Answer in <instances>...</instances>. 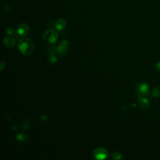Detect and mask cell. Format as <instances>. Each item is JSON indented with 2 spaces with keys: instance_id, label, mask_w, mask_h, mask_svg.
Wrapping results in <instances>:
<instances>
[{
  "instance_id": "8992f818",
  "label": "cell",
  "mask_w": 160,
  "mask_h": 160,
  "mask_svg": "<svg viewBox=\"0 0 160 160\" xmlns=\"http://www.w3.org/2000/svg\"><path fill=\"white\" fill-rule=\"evenodd\" d=\"M30 26L26 23H22L19 25L17 31V34L18 36L25 37L30 33Z\"/></svg>"
},
{
  "instance_id": "ac0fdd59",
  "label": "cell",
  "mask_w": 160,
  "mask_h": 160,
  "mask_svg": "<svg viewBox=\"0 0 160 160\" xmlns=\"http://www.w3.org/2000/svg\"><path fill=\"white\" fill-rule=\"evenodd\" d=\"M155 68H156V71L160 72V61L158 62V63H156V65L155 66Z\"/></svg>"
},
{
  "instance_id": "7a4b0ae2",
  "label": "cell",
  "mask_w": 160,
  "mask_h": 160,
  "mask_svg": "<svg viewBox=\"0 0 160 160\" xmlns=\"http://www.w3.org/2000/svg\"><path fill=\"white\" fill-rule=\"evenodd\" d=\"M43 38L47 43L54 44L58 39V33L55 30L49 29L43 33Z\"/></svg>"
},
{
  "instance_id": "5bb4252c",
  "label": "cell",
  "mask_w": 160,
  "mask_h": 160,
  "mask_svg": "<svg viewBox=\"0 0 160 160\" xmlns=\"http://www.w3.org/2000/svg\"><path fill=\"white\" fill-rule=\"evenodd\" d=\"M152 95L155 98L160 97V87H155L152 92Z\"/></svg>"
},
{
  "instance_id": "3957f363",
  "label": "cell",
  "mask_w": 160,
  "mask_h": 160,
  "mask_svg": "<svg viewBox=\"0 0 160 160\" xmlns=\"http://www.w3.org/2000/svg\"><path fill=\"white\" fill-rule=\"evenodd\" d=\"M136 93L140 96H146L149 93L150 88L148 84L145 82H138L135 86Z\"/></svg>"
},
{
  "instance_id": "9a60e30c",
  "label": "cell",
  "mask_w": 160,
  "mask_h": 160,
  "mask_svg": "<svg viewBox=\"0 0 160 160\" xmlns=\"http://www.w3.org/2000/svg\"><path fill=\"white\" fill-rule=\"evenodd\" d=\"M123 158V155L120 152H114L111 155V159H121Z\"/></svg>"
},
{
  "instance_id": "52a82bcc",
  "label": "cell",
  "mask_w": 160,
  "mask_h": 160,
  "mask_svg": "<svg viewBox=\"0 0 160 160\" xmlns=\"http://www.w3.org/2000/svg\"><path fill=\"white\" fill-rule=\"evenodd\" d=\"M3 44L8 48H13L16 45V39L12 36H8L3 39Z\"/></svg>"
},
{
  "instance_id": "2e32d148",
  "label": "cell",
  "mask_w": 160,
  "mask_h": 160,
  "mask_svg": "<svg viewBox=\"0 0 160 160\" xmlns=\"http://www.w3.org/2000/svg\"><path fill=\"white\" fill-rule=\"evenodd\" d=\"M40 120H41V121L43 122V123H45V122H46L48 120V116L45 114H42L40 116Z\"/></svg>"
},
{
  "instance_id": "6da1fadb",
  "label": "cell",
  "mask_w": 160,
  "mask_h": 160,
  "mask_svg": "<svg viewBox=\"0 0 160 160\" xmlns=\"http://www.w3.org/2000/svg\"><path fill=\"white\" fill-rule=\"evenodd\" d=\"M20 51L24 56H30L33 54L35 49V46L33 40L28 38L20 39L17 43Z\"/></svg>"
},
{
  "instance_id": "277c9868",
  "label": "cell",
  "mask_w": 160,
  "mask_h": 160,
  "mask_svg": "<svg viewBox=\"0 0 160 160\" xmlns=\"http://www.w3.org/2000/svg\"><path fill=\"white\" fill-rule=\"evenodd\" d=\"M109 153L107 149L103 147H98L93 151V156L95 159L103 160L107 158Z\"/></svg>"
},
{
  "instance_id": "8fae6325",
  "label": "cell",
  "mask_w": 160,
  "mask_h": 160,
  "mask_svg": "<svg viewBox=\"0 0 160 160\" xmlns=\"http://www.w3.org/2000/svg\"><path fill=\"white\" fill-rule=\"evenodd\" d=\"M31 127V121L30 118H26L24 120L22 124V128L24 131H28Z\"/></svg>"
},
{
  "instance_id": "30bf717a",
  "label": "cell",
  "mask_w": 160,
  "mask_h": 160,
  "mask_svg": "<svg viewBox=\"0 0 160 160\" xmlns=\"http://www.w3.org/2000/svg\"><path fill=\"white\" fill-rule=\"evenodd\" d=\"M67 26V22L63 19H59L55 23V27L56 30L59 31L63 30Z\"/></svg>"
},
{
  "instance_id": "ba28073f",
  "label": "cell",
  "mask_w": 160,
  "mask_h": 160,
  "mask_svg": "<svg viewBox=\"0 0 160 160\" xmlns=\"http://www.w3.org/2000/svg\"><path fill=\"white\" fill-rule=\"evenodd\" d=\"M138 99L139 101L140 107L142 109H145H145H147L149 107L150 103L149 100L147 98L142 96H140L138 98Z\"/></svg>"
},
{
  "instance_id": "9c48e42d",
  "label": "cell",
  "mask_w": 160,
  "mask_h": 160,
  "mask_svg": "<svg viewBox=\"0 0 160 160\" xmlns=\"http://www.w3.org/2000/svg\"><path fill=\"white\" fill-rule=\"evenodd\" d=\"M16 138L18 143L22 145H25V144H26L28 142V136L26 134L24 133H21L18 134L16 137Z\"/></svg>"
},
{
  "instance_id": "7c38bea8",
  "label": "cell",
  "mask_w": 160,
  "mask_h": 160,
  "mask_svg": "<svg viewBox=\"0 0 160 160\" xmlns=\"http://www.w3.org/2000/svg\"><path fill=\"white\" fill-rule=\"evenodd\" d=\"M6 33L10 36H18L17 31L13 27H8L6 30Z\"/></svg>"
},
{
  "instance_id": "e0dca14e",
  "label": "cell",
  "mask_w": 160,
  "mask_h": 160,
  "mask_svg": "<svg viewBox=\"0 0 160 160\" xmlns=\"http://www.w3.org/2000/svg\"><path fill=\"white\" fill-rule=\"evenodd\" d=\"M5 66H6V63L4 61H2L1 62V63H0V69H1V71H3L4 70V68H5Z\"/></svg>"
},
{
  "instance_id": "5b68a950",
  "label": "cell",
  "mask_w": 160,
  "mask_h": 160,
  "mask_svg": "<svg viewBox=\"0 0 160 160\" xmlns=\"http://www.w3.org/2000/svg\"><path fill=\"white\" fill-rule=\"evenodd\" d=\"M69 43L67 40H63L56 48V53L59 56H64L67 54L68 50Z\"/></svg>"
},
{
  "instance_id": "d6986e66",
  "label": "cell",
  "mask_w": 160,
  "mask_h": 160,
  "mask_svg": "<svg viewBox=\"0 0 160 160\" xmlns=\"http://www.w3.org/2000/svg\"><path fill=\"white\" fill-rule=\"evenodd\" d=\"M18 130V127L16 125H13V126H12V130L14 131H16Z\"/></svg>"
},
{
  "instance_id": "4fadbf2b",
  "label": "cell",
  "mask_w": 160,
  "mask_h": 160,
  "mask_svg": "<svg viewBox=\"0 0 160 160\" xmlns=\"http://www.w3.org/2000/svg\"><path fill=\"white\" fill-rule=\"evenodd\" d=\"M48 59L49 61L51 63H56L58 61V58L55 53H51V54H50L48 57Z\"/></svg>"
}]
</instances>
